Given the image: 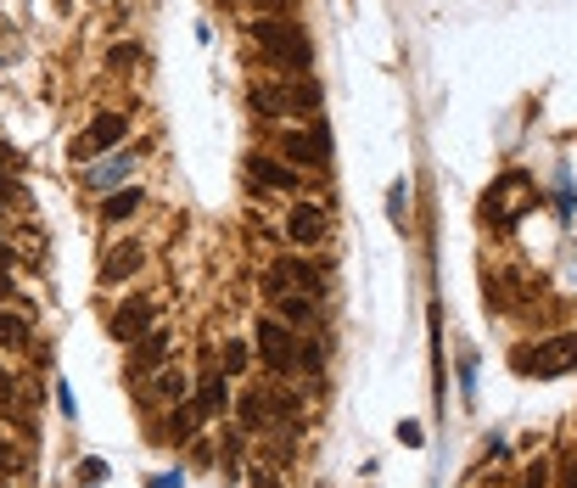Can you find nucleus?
<instances>
[{"label": "nucleus", "mask_w": 577, "mask_h": 488, "mask_svg": "<svg viewBox=\"0 0 577 488\" xmlns=\"http://www.w3.org/2000/svg\"><path fill=\"white\" fill-rule=\"evenodd\" d=\"M253 45L264 51L269 68H281L286 79H309L314 45H309V34L297 29L292 17H258V23H253Z\"/></svg>", "instance_id": "nucleus-1"}, {"label": "nucleus", "mask_w": 577, "mask_h": 488, "mask_svg": "<svg viewBox=\"0 0 577 488\" xmlns=\"http://www.w3.org/2000/svg\"><path fill=\"white\" fill-rule=\"evenodd\" d=\"M253 107L269 118H314L320 113V85L314 79H281V85H258Z\"/></svg>", "instance_id": "nucleus-2"}, {"label": "nucleus", "mask_w": 577, "mask_h": 488, "mask_svg": "<svg viewBox=\"0 0 577 488\" xmlns=\"http://www.w3.org/2000/svg\"><path fill=\"white\" fill-rule=\"evenodd\" d=\"M253 348H258V359H264L275 376H286V371H297V337H292V326H281V320H258V331H253Z\"/></svg>", "instance_id": "nucleus-3"}, {"label": "nucleus", "mask_w": 577, "mask_h": 488, "mask_svg": "<svg viewBox=\"0 0 577 488\" xmlns=\"http://www.w3.org/2000/svg\"><path fill=\"white\" fill-rule=\"evenodd\" d=\"M572 365H577V337H549L538 348H521V359H516V371H527V376H566Z\"/></svg>", "instance_id": "nucleus-4"}, {"label": "nucleus", "mask_w": 577, "mask_h": 488, "mask_svg": "<svg viewBox=\"0 0 577 488\" xmlns=\"http://www.w3.org/2000/svg\"><path fill=\"white\" fill-rule=\"evenodd\" d=\"M157 326V303L152 298H129L113 309V320H107V331H113L118 343H141L146 331Z\"/></svg>", "instance_id": "nucleus-5"}, {"label": "nucleus", "mask_w": 577, "mask_h": 488, "mask_svg": "<svg viewBox=\"0 0 577 488\" xmlns=\"http://www.w3.org/2000/svg\"><path fill=\"white\" fill-rule=\"evenodd\" d=\"M124 135H129V118H124V113H96V118H90V135H79V141H73V158H96V152L118 146Z\"/></svg>", "instance_id": "nucleus-6"}, {"label": "nucleus", "mask_w": 577, "mask_h": 488, "mask_svg": "<svg viewBox=\"0 0 577 488\" xmlns=\"http://www.w3.org/2000/svg\"><path fill=\"white\" fill-rule=\"evenodd\" d=\"M325 135H309V130H281V163L286 169H314V163H325Z\"/></svg>", "instance_id": "nucleus-7"}, {"label": "nucleus", "mask_w": 577, "mask_h": 488, "mask_svg": "<svg viewBox=\"0 0 577 488\" xmlns=\"http://www.w3.org/2000/svg\"><path fill=\"white\" fill-rule=\"evenodd\" d=\"M247 186H253V191H286V197H292V191H297V169H286L281 158L253 152V158H247Z\"/></svg>", "instance_id": "nucleus-8"}, {"label": "nucleus", "mask_w": 577, "mask_h": 488, "mask_svg": "<svg viewBox=\"0 0 577 488\" xmlns=\"http://www.w3.org/2000/svg\"><path fill=\"white\" fill-rule=\"evenodd\" d=\"M169 348H174V337L163 326H152L141 343H129V371H141V376L163 371V365H169Z\"/></svg>", "instance_id": "nucleus-9"}, {"label": "nucleus", "mask_w": 577, "mask_h": 488, "mask_svg": "<svg viewBox=\"0 0 577 488\" xmlns=\"http://www.w3.org/2000/svg\"><path fill=\"white\" fill-rule=\"evenodd\" d=\"M325 208L320 202H292V214H286V236H292L297 247H314V242H325Z\"/></svg>", "instance_id": "nucleus-10"}, {"label": "nucleus", "mask_w": 577, "mask_h": 488, "mask_svg": "<svg viewBox=\"0 0 577 488\" xmlns=\"http://www.w3.org/2000/svg\"><path fill=\"white\" fill-rule=\"evenodd\" d=\"M141 264H146V247H141V242H118L113 253H107V264H101V281H107V287H118V281H135V275H141Z\"/></svg>", "instance_id": "nucleus-11"}, {"label": "nucleus", "mask_w": 577, "mask_h": 488, "mask_svg": "<svg viewBox=\"0 0 577 488\" xmlns=\"http://www.w3.org/2000/svg\"><path fill=\"white\" fill-rule=\"evenodd\" d=\"M225 404H230V376L225 371H208L197 382V399H191V410L197 416H225Z\"/></svg>", "instance_id": "nucleus-12"}, {"label": "nucleus", "mask_w": 577, "mask_h": 488, "mask_svg": "<svg viewBox=\"0 0 577 488\" xmlns=\"http://www.w3.org/2000/svg\"><path fill=\"white\" fill-rule=\"evenodd\" d=\"M314 315H320V303H314L309 292H286V298H275V320H281V326H309Z\"/></svg>", "instance_id": "nucleus-13"}, {"label": "nucleus", "mask_w": 577, "mask_h": 488, "mask_svg": "<svg viewBox=\"0 0 577 488\" xmlns=\"http://www.w3.org/2000/svg\"><path fill=\"white\" fill-rule=\"evenodd\" d=\"M185 371H174V365H163V371H152V382H146V399L152 404H169V399H185Z\"/></svg>", "instance_id": "nucleus-14"}, {"label": "nucleus", "mask_w": 577, "mask_h": 488, "mask_svg": "<svg viewBox=\"0 0 577 488\" xmlns=\"http://www.w3.org/2000/svg\"><path fill=\"white\" fill-rule=\"evenodd\" d=\"M129 214H141V186H124L101 202V219H107V225H124Z\"/></svg>", "instance_id": "nucleus-15"}, {"label": "nucleus", "mask_w": 577, "mask_h": 488, "mask_svg": "<svg viewBox=\"0 0 577 488\" xmlns=\"http://www.w3.org/2000/svg\"><path fill=\"white\" fill-rule=\"evenodd\" d=\"M124 174H129V158H113V163H96L85 180H90V191H107V197H113V191H124Z\"/></svg>", "instance_id": "nucleus-16"}, {"label": "nucleus", "mask_w": 577, "mask_h": 488, "mask_svg": "<svg viewBox=\"0 0 577 488\" xmlns=\"http://www.w3.org/2000/svg\"><path fill=\"white\" fill-rule=\"evenodd\" d=\"M34 343V331L23 315H12V309H0V348H29Z\"/></svg>", "instance_id": "nucleus-17"}, {"label": "nucleus", "mask_w": 577, "mask_h": 488, "mask_svg": "<svg viewBox=\"0 0 577 488\" xmlns=\"http://www.w3.org/2000/svg\"><path fill=\"white\" fill-rule=\"evenodd\" d=\"M236 416H241V427H264L269 421V393H241Z\"/></svg>", "instance_id": "nucleus-18"}, {"label": "nucleus", "mask_w": 577, "mask_h": 488, "mask_svg": "<svg viewBox=\"0 0 577 488\" xmlns=\"http://www.w3.org/2000/svg\"><path fill=\"white\" fill-rule=\"evenodd\" d=\"M387 219H393L398 230L409 225V180H393V186H387Z\"/></svg>", "instance_id": "nucleus-19"}, {"label": "nucleus", "mask_w": 577, "mask_h": 488, "mask_svg": "<svg viewBox=\"0 0 577 488\" xmlns=\"http://www.w3.org/2000/svg\"><path fill=\"white\" fill-rule=\"evenodd\" d=\"M197 410H191V404H180V410H174L169 416V438H191V432H197Z\"/></svg>", "instance_id": "nucleus-20"}, {"label": "nucleus", "mask_w": 577, "mask_h": 488, "mask_svg": "<svg viewBox=\"0 0 577 488\" xmlns=\"http://www.w3.org/2000/svg\"><path fill=\"white\" fill-rule=\"evenodd\" d=\"M0 208H29V191L17 186L12 174H0Z\"/></svg>", "instance_id": "nucleus-21"}, {"label": "nucleus", "mask_w": 577, "mask_h": 488, "mask_svg": "<svg viewBox=\"0 0 577 488\" xmlns=\"http://www.w3.org/2000/svg\"><path fill=\"white\" fill-rule=\"evenodd\" d=\"M247 359H253V348H247V343H225V376H241V371H247Z\"/></svg>", "instance_id": "nucleus-22"}, {"label": "nucleus", "mask_w": 577, "mask_h": 488, "mask_svg": "<svg viewBox=\"0 0 577 488\" xmlns=\"http://www.w3.org/2000/svg\"><path fill=\"white\" fill-rule=\"evenodd\" d=\"M135 57H141L135 45H113V51H107V68H113V73H124V68H135Z\"/></svg>", "instance_id": "nucleus-23"}, {"label": "nucleus", "mask_w": 577, "mask_h": 488, "mask_svg": "<svg viewBox=\"0 0 577 488\" xmlns=\"http://www.w3.org/2000/svg\"><path fill=\"white\" fill-rule=\"evenodd\" d=\"M17 466H23V455H17V444H6V438H0V483H6V477H12Z\"/></svg>", "instance_id": "nucleus-24"}, {"label": "nucleus", "mask_w": 577, "mask_h": 488, "mask_svg": "<svg viewBox=\"0 0 577 488\" xmlns=\"http://www.w3.org/2000/svg\"><path fill=\"white\" fill-rule=\"evenodd\" d=\"M12 247H6V242H0V298H12Z\"/></svg>", "instance_id": "nucleus-25"}, {"label": "nucleus", "mask_w": 577, "mask_h": 488, "mask_svg": "<svg viewBox=\"0 0 577 488\" xmlns=\"http://www.w3.org/2000/svg\"><path fill=\"white\" fill-rule=\"evenodd\" d=\"M521 488H549V460H533L527 477H521Z\"/></svg>", "instance_id": "nucleus-26"}, {"label": "nucleus", "mask_w": 577, "mask_h": 488, "mask_svg": "<svg viewBox=\"0 0 577 488\" xmlns=\"http://www.w3.org/2000/svg\"><path fill=\"white\" fill-rule=\"evenodd\" d=\"M79 477H85V483H107V466H101V460H85V466H79Z\"/></svg>", "instance_id": "nucleus-27"}, {"label": "nucleus", "mask_w": 577, "mask_h": 488, "mask_svg": "<svg viewBox=\"0 0 577 488\" xmlns=\"http://www.w3.org/2000/svg\"><path fill=\"white\" fill-rule=\"evenodd\" d=\"M460 388H465V393L477 388V359H465V365H460Z\"/></svg>", "instance_id": "nucleus-28"}, {"label": "nucleus", "mask_w": 577, "mask_h": 488, "mask_svg": "<svg viewBox=\"0 0 577 488\" xmlns=\"http://www.w3.org/2000/svg\"><path fill=\"white\" fill-rule=\"evenodd\" d=\"M258 6H264V17H286V12H292V0H258Z\"/></svg>", "instance_id": "nucleus-29"}, {"label": "nucleus", "mask_w": 577, "mask_h": 488, "mask_svg": "<svg viewBox=\"0 0 577 488\" xmlns=\"http://www.w3.org/2000/svg\"><path fill=\"white\" fill-rule=\"evenodd\" d=\"M398 438H404L409 449H421V427H415V421H404V427H398Z\"/></svg>", "instance_id": "nucleus-30"}, {"label": "nucleus", "mask_w": 577, "mask_h": 488, "mask_svg": "<svg viewBox=\"0 0 577 488\" xmlns=\"http://www.w3.org/2000/svg\"><path fill=\"white\" fill-rule=\"evenodd\" d=\"M12 393H17V388H12V376L0 371V404H12Z\"/></svg>", "instance_id": "nucleus-31"}, {"label": "nucleus", "mask_w": 577, "mask_h": 488, "mask_svg": "<svg viewBox=\"0 0 577 488\" xmlns=\"http://www.w3.org/2000/svg\"><path fill=\"white\" fill-rule=\"evenodd\" d=\"M152 488H185V477H180V472H169V477H157Z\"/></svg>", "instance_id": "nucleus-32"}, {"label": "nucleus", "mask_w": 577, "mask_h": 488, "mask_svg": "<svg viewBox=\"0 0 577 488\" xmlns=\"http://www.w3.org/2000/svg\"><path fill=\"white\" fill-rule=\"evenodd\" d=\"M0 163H17V158H12V152H6V146H0Z\"/></svg>", "instance_id": "nucleus-33"}]
</instances>
